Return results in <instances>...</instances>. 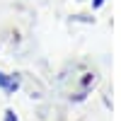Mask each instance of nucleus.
Returning <instances> with one entry per match:
<instances>
[{
    "instance_id": "1",
    "label": "nucleus",
    "mask_w": 121,
    "mask_h": 121,
    "mask_svg": "<svg viewBox=\"0 0 121 121\" xmlns=\"http://www.w3.org/2000/svg\"><path fill=\"white\" fill-rule=\"evenodd\" d=\"M0 85H3V87H7V90H15V87H17V82H15V80H12V82H10V80H5V78H3V73H0Z\"/></svg>"
},
{
    "instance_id": "2",
    "label": "nucleus",
    "mask_w": 121,
    "mask_h": 121,
    "mask_svg": "<svg viewBox=\"0 0 121 121\" xmlns=\"http://www.w3.org/2000/svg\"><path fill=\"white\" fill-rule=\"evenodd\" d=\"M5 121H17V119H15V114H12V112H7V114H5Z\"/></svg>"
}]
</instances>
